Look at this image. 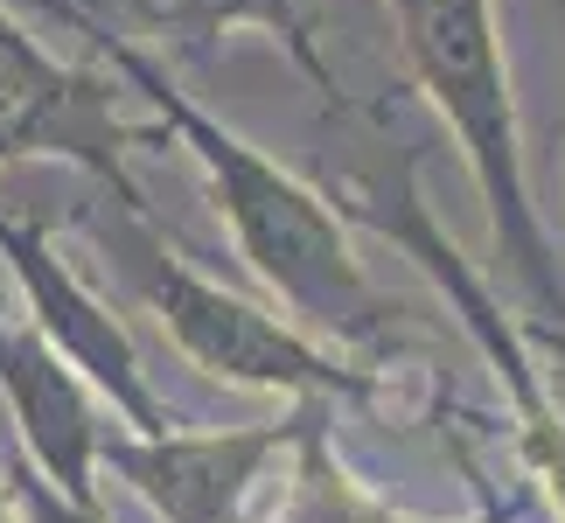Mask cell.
<instances>
[{"instance_id": "8", "label": "cell", "mask_w": 565, "mask_h": 523, "mask_svg": "<svg viewBox=\"0 0 565 523\" xmlns=\"http://www.w3.org/2000/svg\"><path fill=\"white\" fill-rule=\"evenodd\" d=\"M0 391L21 426V453L50 489H63L77 510H105L98 495V405L84 391V370L42 335L29 308H0Z\"/></svg>"}, {"instance_id": "5", "label": "cell", "mask_w": 565, "mask_h": 523, "mask_svg": "<svg viewBox=\"0 0 565 523\" xmlns=\"http://www.w3.org/2000/svg\"><path fill=\"white\" fill-rule=\"evenodd\" d=\"M134 147H154V134L119 119V77L56 63L0 8V168L71 161L119 210H147V195L134 182Z\"/></svg>"}, {"instance_id": "9", "label": "cell", "mask_w": 565, "mask_h": 523, "mask_svg": "<svg viewBox=\"0 0 565 523\" xmlns=\"http://www.w3.org/2000/svg\"><path fill=\"white\" fill-rule=\"evenodd\" d=\"M35 8L42 14H84V21H105V29H154V35L189 42V50H210V42H224L237 29H258V35L287 42V56L308 71V84L335 113L350 105L329 71V56H321V42H315L308 0H35Z\"/></svg>"}, {"instance_id": "2", "label": "cell", "mask_w": 565, "mask_h": 523, "mask_svg": "<svg viewBox=\"0 0 565 523\" xmlns=\"http://www.w3.org/2000/svg\"><path fill=\"white\" fill-rule=\"evenodd\" d=\"M391 42L405 56V77L426 92V105L447 119L454 147L489 203V237L516 273L537 321H565V279L558 245L524 182V134H516V98L503 71V35H495V0H384Z\"/></svg>"}, {"instance_id": "10", "label": "cell", "mask_w": 565, "mask_h": 523, "mask_svg": "<svg viewBox=\"0 0 565 523\" xmlns=\"http://www.w3.org/2000/svg\"><path fill=\"white\" fill-rule=\"evenodd\" d=\"M8 489H14V510H21V523H113L105 510H77L63 489H50V482L35 474V461H29V453L14 461V482H8Z\"/></svg>"}, {"instance_id": "6", "label": "cell", "mask_w": 565, "mask_h": 523, "mask_svg": "<svg viewBox=\"0 0 565 523\" xmlns=\"http://www.w3.org/2000/svg\"><path fill=\"white\" fill-rule=\"evenodd\" d=\"M315 419L294 426H231V433H105L98 468L134 482L161 523H245L266 468L300 447Z\"/></svg>"}, {"instance_id": "4", "label": "cell", "mask_w": 565, "mask_h": 523, "mask_svg": "<svg viewBox=\"0 0 565 523\" xmlns=\"http://www.w3.org/2000/svg\"><path fill=\"white\" fill-rule=\"evenodd\" d=\"M419 161H426L419 147H405V154L391 161L384 174H350V182L329 189V195H335V210L350 216V224L391 237L405 258H419V266L433 273V287L454 300L461 329L482 342V356L495 363V377L510 384V398H516V440H524L537 482L558 495V516H565V419L552 412L545 384H537V363H531L524 329H516V321H503L495 293L468 273V258L454 252V237L433 224V210H426V195H419Z\"/></svg>"}, {"instance_id": "3", "label": "cell", "mask_w": 565, "mask_h": 523, "mask_svg": "<svg viewBox=\"0 0 565 523\" xmlns=\"http://www.w3.org/2000/svg\"><path fill=\"white\" fill-rule=\"evenodd\" d=\"M126 237H113V252L126 258L140 300L161 314V329L175 335V349L216 384H245V391H279V398H371V377L350 363H335V349H321L315 335H300L294 321H273L258 300L216 287L168 252V231L147 210H119Z\"/></svg>"}, {"instance_id": "1", "label": "cell", "mask_w": 565, "mask_h": 523, "mask_svg": "<svg viewBox=\"0 0 565 523\" xmlns=\"http://www.w3.org/2000/svg\"><path fill=\"white\" fill-rule=\"evenodd\" d=\"M56 21H71L77 35H92L105 71L154 105L161 134L203 168L210 203L237 237V258H245L252 279L300 321V329L329 335V342H356V349H371L398 329L405 308L363 273L350 216L335 210L329 189H315L308 174L279 168L273 154H258L245 134H231L224 119H210L126 29H105V21H84V14H56Z\"/></svg>"}, {"instance_id": "11", "label": "cell", "mask_w": 565, "mask_h": 523, "mask_svg": "<svg viewBox=\"0 0 565 523\" xmlns=\"http://www.w3.org/2000/svg\"><path fill=\"white\" fill-rule=\"evenodd\" d=\"M0 523H14V489H8V474H0Z\"/></svg>"}, {"instance_id": "12", "label": "cell", "mask_w": 565, "mask_h": 523, "mask_svg": "<svg viewBox=\"0 0 565 523\" xmlns=\"http://www.w3.org/2000/svg\"><path fill=\"white\" fill-rule=\"evenodd\" d=\"M558 8H565V0H558Z\"/></svg>"}, {"instance_id": "7", "label": "cell", "mask_w": 565, "mask_h": 523, "mask_svg": "<svg viewBox=\"0 0 565 523\" xmlns=\"http://www.w3.org/2000/svg\"><path fill=\"white\" fill-rule=\"evenodd\" d=\"M0 266L21 279V300H29V314L42 321V335H50L63 356H71L84 377L126 412V426H134V433H168V412H161L154 391H147L126 329L105 314V300L63 266V252L50 245V231H42L35 216H8V210H0Z\"/></svg>"}]
</instances>
